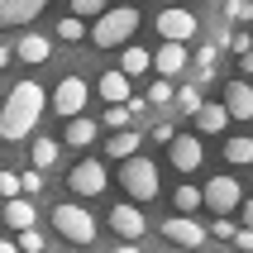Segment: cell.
Instances as JSON below:
<instances>
[{
	"mask_svg": "<svg viewBox=\"0 0 253 253\" xmlns=\"http://www.w3.org/2000/svg\"><path fill=\"white\" fill-rule=\"evenodd\" d=\"M43 105H48V96H43L39 82H14L5 105H0V139L5 143H24L29 134L39 129Z\"/></svg>",
	"mask_w": 253,
	"mask_h": 253,
	"instance_id": "cell-1",
	"label": "cell"
},
{
	"mask_svg": "<svg viewBox=\"0 0 253 253\" xmlns=\"http://www.w3.org/2000/svg\"><path fill=\"white\" fill-rule=\"evenodd\" d=\"M139 19L143 14L134 10V5H110L96 24L86 29V39L96 43V48H125V43L134 39V29H139Z\"/></svg>",
	"mask_w": 253,
	"mask_h": 253,
	"instance_id": "cell-2",
	"label": "cell"
},
{
	"mask_svg": "<svg viewBox=\"0 0 253 253\" xmlns=\"http://www.w3.org/2000/svg\"><path fill=\"white\" fill-rule=\"evenodd\" d=\"M120 186H125L129 196H134V206L139 201H158V163L153 158H125L120 163Z\"/></svg>",
	"mask_w": 253,
	"mask_h": 253,
	"instance_id": "cell-3",
	"label": "cell"
},
{
	"mask_svg": "<svg viewBox=\"0 0 253 253\" xmlns=\"http://www.w3.org/2000/svg\"><path fill=\"white\" fill-rule=\"evenodd\" d=\"M53 229L62 239H72V244H96V215L86 211V206H77V201L53 206Z\"/></svg>",
	"mask_w": 253,
	"mask_h": 253,
	"instance_id": "cell-4",
	"label": "cell"
},
{
	"mask_svg": "<svg viewBox=\"0 0 253 253\" xmlns=\"http://www.w3.org/2000/svg\"><path fill=\"white\" fill-rule=\"evenodd\" d=\"M201 206H211L215 215H234L244 206V186L229 172H220V177H211V182L201 186Z\"/></svg>",
	"mask_w": 253,
	"mask_h": 253,
	"instance_id": "cell-5",
	"label": "cell"
},
{
	"mask_svg": "<svg viewBox=\"0 0 253 253\" xmlns=\"http://www.w3.org/2000/svg\"><path fill=\"white\" fill-rule=\"evenodd\" d=\"M86 100H91V86H86V77H77V72H72V77H62V82H57V91H53V100H48V105H53L62 120H77V115H86Z\"/></svg>",
	"mask_w": 253,
	"mask_h": 253,
	"instance_id": "cell-6",
	"label": "cell"
},
{
	"mask_svg": "<svg viewBox=\"0 0 253 253\" xmlns=\"http://www.w3.org/2000/svg\"><path fill=\"white\" fill-rule=\"evenodd\" d=\"M105 186H110V177H105V163H100V158H82V163L67 172V191L72 196H100Z\"/></svg>",
	"mask_w": 253,
	"mask_h": 253,
	"instance_id": "cell-7",
	"label": "cell"
},
{
	"mask_svg": "<svg viewBox=\"0 0 253 253\" xmlns=\"http://www.w3.org/2000/svg\"><path fill=\"white\" fill-rule=\"evenodd\" d=\"M196 14L186 10V5H168V10H158V34L163 43H191L196 39Z\"/></svg>",
	"mask_w": 253,
	"mask_h": 253,
	"instance_id": "cell-8",
	"label": "cell"
},
{
	"mask_svg": "<svg viewBox=\"0 0 253 253\" xmlns=\"http://www.w3.org/2000/svg\"><path fill=\"white\" fill-rule=\"evenodd\" d=\"M163 239L177 244V249H201L211 234H206V225L191 220V215H172V220H163Z\"/></svg>",
	"mask_w": 253,
	"mask_h": 253,
	"instance_id": "cell-9",
	"label": "cell"
},
{
	"mask_svg": "<svg viewBox=\"0 0 253 253\" xmlns=\"http://www.w3.org/2000/svg\"><path fill=\"white\" fill-rule=\"evenodd\" d=\"M110 229L120 234V244H139L143 234H148V220H143V211L134 206V201H125V206L110 211Z\"/></svg>",
	"mask_w": 253,
	"mask_h": 253,
	"instance_id": "cell-10",
	"label": "cell"
},
{
	"mask_svg": "<svg viewBox=\"0 0 253 253\" xmlns=\"http://www.w3.org/2000/svg\"><path fill=\"white\" fill-rule=\"evenodd\" d=\"M168 158H172V168H177V172H196L201 163H206V148H201L196 134H177V139L168 143Z\"/></svg>",
	"mask_w": 253,
	"mask_h": 253,
	"instance_id": "cell-11",
	"label": "cell"
},
{
	"mask_svg": "<svg viewBox=\"0 0 253 253\" xmlns=\"http://www.w3.org/2000/svg\"><path fill=\"white\" fill-rule=\"evenodd\" d=\"M43 10H48V0H0V29L34 24V19H39Z\"/></svg>",
	"mask_w": 253,
	"mask_h": 253,
	"instance_id": "cell-12",
	"label": "cell"
},
{
	"mask_svg": "<svg viewBox=\"0 0 253 253\" xmlns=\"http://www.w3.org/2000/svg\"><path fill=\"white\" fill-rule=\"evenodd\" d=\"M186 62H191V53H186V43H158V53H153V67L163 82H172V77H182Z\"/></svg>",
	"mask_w": 253,
	"mask_h": 253,
	"instance_id": "cell-13",
	"label": "cell"
},
{
	"mask_svg": "<svg viewBox=\"0 0 253 253\" xmlns=\"http://www.w3.org/2000/svg\"><path fill=\"white\" fill-rule=\"evenodd\" d=\"M220 105H225V115L229 120H253V82H225V100H220Z\"/></svg>",
	"mask_w": 253,
	"mask_h": 253,
	"instance_id": "cell-14",
	"label": "cell"
},
{
	"mask_svg": "<svg viewBox=\"0 0 253 253\" xmlns=\"http://www.w3.org/2000/svg\"><path fill=\"white\" fill-rule=\"evenodd\" d=\"M34 220H39V211H34V201H24V196L5 201V211H0V225H5V229H14V234L34 229Z\"/></svg>",
	"mask_w": 253,
	"mask_h": 253,
	"instance_id": "cell-15",
	"label": "cell"
},
{
	"mask_svg": "<svg viewBox=\"0 0 253 253\" xmlns=\"http://www.w3.org/2000/svg\"><path fill=\"white\" fill-rule=\"evenodd\" d=\"M14 57H19V62H29V67H39V62H48V57H53V39H43V34H24V39L14 43Z\"/></svg>",
	"mask_w": 253,
	"mask_h": 253,
	"instance_id": "cell-16",
	"label": "cell"
},
{
	"mask_svg": "<svg viewBox=\"0 0 253 253\" xmlns=\"http://www.w3.org/2000/svg\"><path fill=\"white\" fill-rule=\"evenodd\" d=\"M96 91H100V100H105V105H125V100H129V77H125L120 67H110V72H100Z\"/></svg>",
	"mask_w": 253,
	"mask_h": 253,
	"instance_id": "cell-17",
	"label": "cell"
},
{
	"mask_svg": "<svg viewBox=\"0 0 253 253\" xmlns=\"http://www.w3.org/2000/svg\"><path fill=\"white\" fill-rule=\"evenodd\" d=\"M191 120H196L201 134H225V125H229V115H225V105H220V100H201V110L191 115Z\"/></svg>",
	"mask_w": 253,
	"mask_h": 253,
	"instance_id": "cell-18",
	"label": "cell"
},
{
	"mask_svg": "<svg viewBox=\"0 0 253 253\" xmlns=\"http://www.w3.org/2000/svg\"><path fill=\"white\" fill-rule=\"evenodd\" d=\"M120 72H125L129 82H134V77H143V72H153V53H148V48H139V43H125V53H120Z\"/></svg>",
	"mask_w": 253,
	"mask_h": 253,
	"instance_id": "cell-19",
	"label": "cell"
},
{
	"mask_svg": "<svg viewBox=\"0 0 253 253\" xmlns=\"http://www.w3.org/2000/svg\"><path fill=\"white\" fill-rule=\"evenodd\" d=\"M96 134H100L96 120L77 115V120H67V134H62V143H67V148H91V143H96Z\"/></svg>",
	"mask_w": 253,
	"mask_h": 253,
	"instance_id": "cell-20",
	"label": "cell"
},
{
	"mask_svg": "<svg viewBox=\"0 0 253 253\" xmlns=\"http://www.w3.org/2000/svg\"><path fill=\"white\" fill-rule=\"evenodd\" d=\"M57 153H62V143L48 139V134H39V139L29 143V163H34V172H48L57 163Z\"/></svg>",
	"mask_w": 253,
	"mask_h": 253,
	"instance_id": "cell-21",
	"label": "cell"
},
{
	"mask_svg": "<svg viewBox=\"0 0 253 253\" xmlns=\"http://www.w3.org/2000/svg\"><path fill=\"white\" fill-rule=\"evenodd\" d=\"M139 129H120V134H110V143H105V158H115V163H120V158H134L139 153Z\"/></svg>",
	"mask_w": 253,
	"mask_h": 253,
	"instance_id": "cell-22",
	"label": "cell"
},
{
	"mask_svg": "<svg viewBox=\"0 0 253 253\" xmlns=\"http://www.w3.org/2000/svg\"><path fill=\"white\" fill-rule=\"evenodd\" d=\"M172 206H177V215H196V211H201V186L182 182L177 191H172Z\"/></svg>",
	"mask_w": 253,
	"mask_h": 253,
	"instance_id": "cell-23",
	"label": "cell"
},
{
	"mask_svg": "<svg viewBox=\"0 0 253 253\" xmlns=\"http://www.w3.org/2000/svg\"><path fill=\"white\" fill-rule=\"evenodd\" d=\"M96 125H105L110 134H120V129H134V115H129V105H105V115H100Z\"/></svg>",
	"mask_w": 253,
	"mask_h": 253,
	"instance_id": "cell-24",
	"label": "cell"
},
{
	"mask_svg": "<svg viewBox=\"0 0 253 253\" xmlns=\"http://www.w3.org/2000/svg\"><path fill=\"white\" fill-rule=\"evenodd\" d=\"M225 158L234 163V168H249V163H253V139H244V134H234V139L225 143Z\"/></svg>",
	"mask_w": 253,
	"mask_h": 253,
	"instance_id": "cell-25",
	"label": "cell"
},
{
	"mask_svg": "<svg viewBox=\"0 0 253 253\" xmlns=\"http://www.w3.org/2000/svg\"><path fill=\"white\" fill-rule=\"evenodd\" d=\"M57 39H62V43H82L86 39V19H77V14L57 19Z\"/></svg>",
	"mask_w": 253,
	"mask_h": 253,
	"instance_id": "cell-26",
	"label": "cell"
},
{
	"mask_svg": "<svg viewBox=\"0 0 253 253\" xmlns=\"http://www.w3.org/2000/svg\"><path fill=\"white\" fill-rule=\"evenodd\" d=\"M215 57H220L215 43H201V48H196V72H201V82H211V77H215Z\"/></svg>",
	"mask_w": 253,
	"mask_h": 253,
	"instance_id": "cell-27",
	"label": "cell"
},
{
	"mask_svg": "<svg viewBox=\"0 0 253 253\" xmlns=\"http://www.w3.org/2000/svg\"><path fill=\"white\" fill-rule=\"evenodd\" d=\"M67 5H72L77 19H100V14L110 10V0H67Z\"/></svg>",
	"mask_w": 253,
	"mask_h": 253,
	"instance_id": "cell-28",
	"label": "cell"
},
{
	"mask_svg": "<svg viewBox=\"0 0 253 253\" xmlns=\"http://www.w3.org/2000/svg\"><path fill=\"white\" fill-rule=\"evenodd\" d=\"M172 100H177V110H182V115H196L201 110V86H177V96H172Z\"/></svg>",
	"mask_w": 253,
	"mask_h": 253,
	"instance_id": "cell-29",
	"label": "cell"
},
{
	"mask_svg": "<svg viewBox=\"0 0 253 253\" xmlns=\"http://www.w3.org/2000/svg\"><path fill=\"white\" fill-rule=\"evenodd\" d=\"M225 19L229 24H249L253 19V0H225Z\"/></svg>",
	"mask_w": 253,
	"mask_h": 253,
	"instance_id": "cell-30",
	"label": "cell"
},
{
	"mask_svg": "<svg viewBox=\"0 0 253 253\" xmlns=\"http://www.w3.org/2000/svg\"><path fill=\"white\" fill-rule=\"evenodd\" d=\"M172 96H177V86H172V82H163V77L148 86V105H172Z\"/></svg>",
	"mask_w": 253,
	"mask_h": 253,
	"instance_id": "cell-31",
	"label": "cell"
},
{
	"mask_svg": "<svg viewBox=\"0 0 253 253\" xmlns=\"http://www.w3.org/2000/svg\"><path fill=\"white\" fill-rule=\"evenodd\" d=\"M39 191H43V172H34V168H29L24 177H19V196H24V201H34Z\"/></svg>",
	"mask_w": 253,
	"mask_h": 253,
	"instance_id": "cell-32",
	"label": "cell"
},
{
	"mask_svg": "<svg viewBox=\"0 0 253 253\" xmlns=\"http://www.w3.org/2000/svg\"><path fill=\"white\" fill-rule=\"evenodd\" d=\"M225 48H229V53H249V48H253V34H249V29H234V34H229V39H225Z\"/></svg>",
	"mask_w": 253,
	"mask_h": 253,
	"instance_id": "cell-33",
	"label": "cell"
},
{
	"mask_svg": "<svg viewBox=\"0 0 253 253\" xmlns=\"http://www.w3.org/2000/svg\"><path fill=\"white\" fill-rule=\"evenodd\" d=\"M14 249H19V253H43V234H39V229H24V234L14 239Z\"/></svg>",
	"mask_w": 253,
	"mask_h": 253,
	"instance_id": "cell-34",
	"label": "cell"
},
{
	"mask_svg": "<svg viewBox=\"0 0 253 253\" xmlns=\"http://www.w3.org/2000/svg\"><path fill=\"white\" fill-rule=\"evenodd\" d=\"M206 234H215V239H229V244H234V220H229V215H215V225L206 229Z\"/></svg>",
	"mask_w": 253,
	"mask_h": 253,
	"instance_id": "cell-35",
	"label": "cell"
},
{
	"mask_svg": "<svg viewBox=\"0 0 253 253\" xmlns=\"http://www.w3.org/2000/svg\"><path fill=\"white\" fill-rule=\"evenodd\" d=\"M0 196H5V201L19 196V177H14V172H5V168H0Z\"/></svg>",
	"mask_w": 253,
	"mask_h": 253,
	"instance_id": "cell-36",
	"label": "cell"
},
{
	"mask_svg": "<svg viewBox=\"0 0 253 253\" xmlns=\"http://www.w3.org/2000/svg\"><path fill=\"white\" fill-rule=\"evenodd\" d=\"M172 139H177V129H172L168 120H158L153 125V143H172Z\"/></svg>",
	"mask_w": 253,
	"mask_h": 253,
	"instance_id": "cell-37",
	"label": "cell"
},
{
	"mask_svg": "<svg viewBox=\"0 0 253 253\" xmlns=\"http://www.w3.org/2000/svg\"><path fill=\"white\" fill-rule=\"evenodd\" d=\"M234 244H239L244 253H253V229H234Z\"/></svg>",
	"mask_w": 253,
	"mask_h": 253,
	"instance_id": "cell-38",
	"label": "cell"
},
{
	"mask_svg": "<svg viewBox=\"0 0 253 253\" xmlns=\"http://www.w3.org/2000/svg\"><path fill=\"white\" fill-rule=\"evenodd\" d=\"M239 211H244V229H253V196H244V206H239Z\"/></svg>",
	"mask_w": 253,
	"mask_h": 253,
	"instance_id": "cell-39",
	"label": "cell"
},
{
	"mask_svg": "<svg viewBox=\"0 0 253 253\" xmlns=\"http://www.w3.org/2000/svg\"><path fill=\"white\" fill-rule=\"evenodd\" d=\"M10 57H14V48H10V43H0V72L10 67Z\"/></svg>",
	"mask_w": 253,
	"mask_h": 253,
	"instance_id": "cell-40",
	"label": "cell"
},
{
	"mask_svg": "<svg viewBox=\"0 0 253 253\" xmlns=\"http://www.w3.org/2000/svg\"><path fill=\"white\" fill-rule=\"evenodd\" d=\"M239 67H244V77H253V48H249V53L239 57Z\"/></svg>",
	"mask_w": 253,
	"mask_h": 253,
	"instance_id": "cell-41",
	"label": "cell"
},
{
	"mask_svg": "<svg viewBox=\"0 0 253 253\" xmlns=\"http://www.w3.org/2000/svg\"><path fill=\"white\" fill-rule=\"evenodd\" d=\"M115 253H143V249H139V244H120Z\"/></svg>",
	"mask_w": 253,
	"mask_h": 253,
	"instance_id": "cell-42",
	"label": "cell"
},
{
	"mask_svg": "<svg viewBox=\"0 0 253 253\" xmlns=\"http://www.w3.org/2000/svg\"><path fill=\"white\" fill-rule=\"evenodd\" d=\"M0 253H19V249H14V239H0Z\"/></svg>",
	"mask_w": 253,
	"mask_h": 253,
	"instance_id": "cell-43",
	"label": "cell"
},
{
	"mask_svg": "<svg viewBox=\"0 0 253 253\" xmlns=\"http://www.w3.org/2000/svg\"><path fill=\"white\" fill-rule=\"evenodd\" d=\"M163 5H182V0H163Z\"/></svg>",
	"mask_w": 253,
	"mask_h": 253,
	"instance_id": "cell-44",
	"label": "cell"
},
{
	"mask_svg": "<svg viewBox=\"0 0 253 253\" xmlns=\"http://www.w3.org/2000/svg\"><path fill=\"white\" fill-rule=\"evenodd\" d=\"M62 253H72V249H62Z\"/></svg>",
	"mask_w": 253,
	"mask_h": 253,
	"instance_id": "cell-45",
	"label": "cell"
},
{
	"mask_svg": "<svg viewBox=\"0 0 253 253\" xmlns=\"http://www.w3.org/2000/svg\"><path fill=\"white\" fill-rule=\"evenodd\" d=\"M206 5H211V0H206Z\"/></svg>",
	"mask_w": 253,
	"mask_h": 253,
	"instance_id": "cell-46",
	"label": "cell"
}]
</instances>
